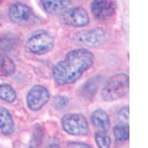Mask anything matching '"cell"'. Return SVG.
Here are the masks:
<instances>
[{"label":"cell","instance_id":"52a82bcc","mask_svg":"<svg viewBox=\"0 0 148 148\" xmlns=\"http://www.w3.org/2000/svg\"><path fill=\"white\" fill-rule=\"evenodd\" d=\"M50 97V92L45 86L34 85L27 94V107L32 111L39 110L48 102Z\"/></svg>","mask_w":148,"mask_h":148},{"label":"cell","instance_id":"7a4b0ae2","mask_svg":"<svg viewBox=\"0 0 148 148\" xmlns=\"http://www.w3.org/2000/svg\"><path fill=\"white\" fill-rule=\"evenodd\" d=\"M130 79L125 73H117L111 76L101 92L102 100L114 101L125 97L129 92Z\"/></svg>","mask_w":148,"mask_h":148},{"label":"cell","instance_id":"9c48e42d","mask_svg":"<svg viewBox=\"0 0 148 148\" xmlns=\"http://www.w3.org/2000/svg\"><path fill=\"white\" fill-rule=\"evenodd\" d=\"M116 2L115 0H93L90 5L92 15L99 21H105L116 13Z\"/></svg>","mask_w":148,"mask_h":148},{"label":"cell","instance_id":"44dd1931","mask_svg":"<svg viewBox=\"0 0 148 148\" xmlns=\"http://www.w3.org/2000/svg\"><path fill=\"white\" fill-rule=\"evenodd\" d=\"M69 148H92V147L90 146L89 145L84 143H81V142H71L68 145Z\"/></svg>","mask_w":148,"mask_h":148},{"label":"cell","instance_id":"d6986e66","mask_svg":"<svg viewBox=\"0 0 148 148\" xmlns=\"http://www.w3.org/2000/svg\"><path fill=\"white\" fill-rule=\"evenodd\" d=\"M68 99L66 96H56L53 99V105L57 110H62L68 104Z\"/></svg>","mask_w":148,"mask_h":148},{"label":"cell","instance_id":"8fae6325","mask_svg":"<svg viewBox=\"0 0 148 148\" xmlns=\"http://www.w3.org/2000/svg\"><path fill=\"white\" fill-rule=\"evenodd\" d=\"M40 2L47 14H58L65 10L71 0H40Z\"/></svg>","mask_w":148,"mask_h":148},{"label":"cell","instance_id":"4fadbf2b","mask_svg":"<svg viewBox=\"0 0 148 148\" xmlns=\"http://www.w3.org/2000/svg\"><path fill=\"white\" fill-rule=\"evenodd\" d=\"M16 65L14 61L5 54L0 53V76L8 77L14 73Z\"/></svg>","mask_w":148,"mask_h":148},{"label":"cell","instance_id":"ffe728a7","mask_svg":"<svg viewBox=\"0 0 148 148\" xmlns=\"http://www.w3.org/2000/svg\"><path fill=\"white\" fill-rule=\"evenodd\" d=\"M129 107L126 106L125 108H121L118 113L119 119L123 123V124H127L128 125L129 121Z\"/></svg>","mask_w":148,"mask_h":148},{"label":"cell","instance_id":"9a60e30c","mask_svg":"<svg viewBox=\"0 0 148 148\" xmlns=\"http://www.w3.org/2000/svg\"><path fill=\"white\" fill-rule=\"evenodd\" d=\"M18 43V38L13 34H6L0 36V50L10 51L14 50Z\"/></svg>","mask_w":148,"mask_h":148},{"label":"cell","instance_id":"5b68a950","mask_svg":"<svg viewBox=\"0 0 148 148\" xmlns=\"http://www.w3.org/2000/svg\"><path fill=\"white\" fill-rule=\"evenodd\" d=\"M74 42L79 45L87 47H98L103 45L107 40L106 33L99 27L83 30L75 34Z\"/></svg>","mask_w":148,"mask_h":148},{"label":"cell","instance_id":"8992f818","mask_svg":"<svg viewBox=\"0 0 148 148\" xmlns=\"http://www.w3.org/2000/svg\"><path fill=\"white\" fill-rule=\"evenodd\" d=\"M8 16L16 25H27L35 21L36 15L29 6L22 2L13 3L9 8Z\"/></svg>","mask_w":148,"mask_h":148},{"label":"cell","instance_id":"277c9868","mask_svg":"<svg viewBox=\"0 0 148 148\" xmlns=\"http://www.w3.org/2000/svg\"><path fill=\"white\" fill-rule=\"evenodd\" d=\"M63 130L72 136H87L89 133L88 120L81 113H67L62 119Z\"/></svg>","mask_w":148,"mask_h":148},{"label":"cell","instance_id":"6da1fadb","mask_svg":"<svg viewBox=\"0 0 148 148\" xmlns=\"http://www.w3.org/2000/svg\"><path fill=\"white\" fill-rule=\"evenodd\" d=\"M94 62V55L89 50L83 47L75 49L54 66L53 77L59 85L73 84L93 65Z\"/></svg>","mask_w":148,"mask_h":148},{"label":"cell","instance_id":"7402d4cb","mask_svg":"<svg viewBox=\"0 0 148 148\" xmlns=\"http://www.w3.org/2000/svg\"><path fill=\"white\" fill-rule=\"evenodd\" d=\"M46 148H60V147H59L57 144L52 143L47 145V146L46 147Z\"/></svg>","mask_w":148,"mask_h":148},{"label":"cell","instance_id":"30bf717a","mask_svg":"<svg viewBox=\"0 0 148 148\" xmlns=\"http://www.w3.org/2000/svg\"><path fill=\"white\" fill-rule=\"evenodd\" d=\"M91 121L100 133H106L110 127L109 116L102 109H97L93 111L91 115Z\"/></svg>","mask_w":148,"mask_h":148},{"label":"cell","instance_id":"3957f363","mask_svg":"<svg viewBox=\"0 0 148 148\" xmlns=\"http://www.w3.org/2000/svg\"><path fill=\"white\" fill-rule=\"evenodd\" d=\"M54 37L47 31L41 30L32 35L26 42L28 52L36 55H42L51 51L54 47Z\"/></svg>","mask_w":148,"mask_h":148},{"label":"cell","instance_id":"603a6c76","mask_svg":"<svg viewBox=\"0 0 148 148\" xmlns=\"http://www.w3.org/2000/svg\"><path fill=\"white\" fill-rule=\"evenodd\" d=\"M29 148H37V147H34V145H31V146H30Z\"/></svg>","mask_w":148,"mask_h":148},{"label":"cell","instance_id":"e0dca14e","mask_svg":"<svg viewBox=\"0 0 148 148\" xmlns=\"http://www.w3.org/2000/svg\"><path fill=\"white\" fill-rule=\"evenodd\" d=\"M115 138L118 141H127L130 138V127L127 124H119L113 127Z\"/></svg>","mask_w":148,"mask_h":148},{"label":"cell","instance_id":"7c38bea8","mask_svg":"<svg viewBox=\"0 0 148 148\" xmlns=\"http://www.w3.org/2000/svg\"><path fill=\"white\" fill-rule=\"evenodd\" d=\"M0 129L5 136H9L14 131V121L7 109L0 107Z\"/></svg>","mask_w":148,"mask_h":148},{"label":"cell","instance_id":"ac0fdd59","mask_svg":"<svg viewBox=\"0 0 148 148\" xmlns=\"http://www.w3.org/2000/svg\"><path fill=\"white\" fill-rule=\"evenodd\" d=\"M95 141L99 148H110L111 140L108 136L103 133H97L95 135Z\"/></svg>","mask_w":148,"mask_h":148},{"label":"cell","instance_id":"ba28073f","mask_svg":"<svg viewBox=\"0 0 148 148\" xmlns=\"http://www.w3.org/2000/svg\"><path fill=\"white\" fill-rule=\"evenodd\" d=\"M61 19L63 23L72 27H83L90 22L89 14L82 7H74L64 10Z\"/></svg>","mask_w":148,"mask_h":148},{"label":"cell","instance_id":"2e32d148","mask_svg":"<svg viewBox=\"0 0 148 148\" xmlns=\"http://www.w3.org/2000/svg\"><path fill=\"white\" fill-rule=\"evenodd\" d=\"M0 99L8 103H13L16 99V92L8 84H0Z\"/></svg>","mask_w":148,"mask_h":148},{"label":"cell","instance_id":"5bb4252c","mask_svg":"<svg viewBox=\"0 0 148 148\" xmlns=\"http://www.w3.org/2000/svg\"><path fill=\"white\" fill-rule=\"evenodd\" d=\"M99 85V79L98 77H93L86 82L82 86V93L87 99H90L94 97Z\"/></svg>","mask_w":148,"mask_h":148}]
</instances>
